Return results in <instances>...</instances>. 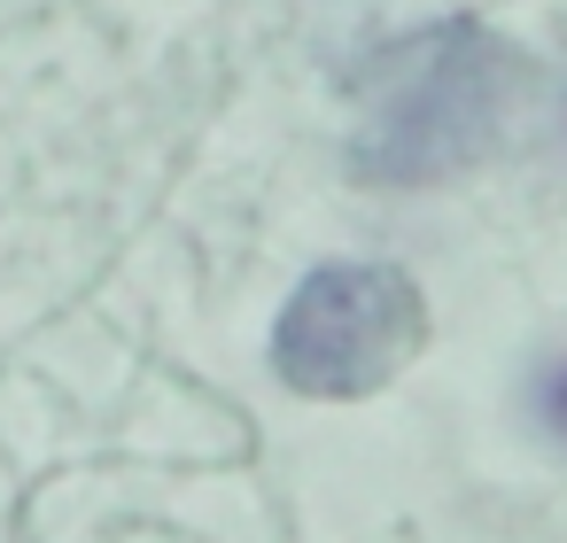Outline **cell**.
I'll list each match as a JSON object with an SVG mask.
<instances>
[{
  "instance_id": "1",
  "label": "cell",
  "mask_w": 567,
  "mask_h": 543,
  "mask_svg": "<svg viewBox=\"0 0 567 543\" xmlns=\"http://www.w3.org/2000/svg\"><path fill=\"white\" fill-rule=\"evenodd\" d=\"M520 48H505L482 17H443L404 40H389L373 63H358L350 102V171L365 187H443L497 156L513 102H520Z\"/></svg>"
},
{
  "instance_id": "2",
  "label": "cell",
  "mask_w": 567,
  "mask_h": 543,
  "mask_svg": "<svg viewBox=\"0 0 567 543\" xmlns=\"http://www.w3.org/2000/svg\"><path fill=\"white\" fill-rule=\"evenodd\" d=\"M427 342V295L396 264H319L272 319V373L296 396L350 404L389 388Z\"/></svg>"
},
{
  "instance_id": "3",
  "label": "cell",
  "mask_w": 567,
  "mask_h": 543,
  "mask_svg": "<svg viewBox=\"0 0 567 543\" xmlns=\"http://www.w3.org/2000/svg\"><path fill=\"white\" fill-rule=\"evenodd\" d=\"M536 419H544V427L567 442V365H551V373L536 380Z\"/></svg>"
}]
</instances>
